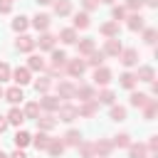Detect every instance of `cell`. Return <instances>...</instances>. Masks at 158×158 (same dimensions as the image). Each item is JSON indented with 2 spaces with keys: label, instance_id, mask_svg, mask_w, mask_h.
I'll list each match as a JSON object with an SVG mask.
<instances>
[{
  "label": "cell",
  "instance_id": "cell-1",
  "mask_svg": "<svg viewBox=\"0 0 158 158\" xmlns=\"http://www.w3.org/2000/svg\"><path fill=\"white\" fill-rule=\"evenodd\" d=\"M64 67H67V74H69V77H81V74L86 72V62L79 59V57H77V59H67Z\"/></svg>",
  "mask_w": 158,
  "mask_h": 158
},
{
  "label": "cell",
  "instance_id": "cell-2",
  "mask_svg": "<svg viewBox=\"0 0 158 158\" xmlns=\"http://www.w3.org/2000/svg\"><path fill=\"white\" fill-rule=\"evenodd\" d=\"M121 49H123V44H121V40H118V37H109L101 52H104L106 57H118V54H121Z\"/></svg>",
  "mask_w": 158,
  "mask_h": 158
},
{
  "label": "cell",
  "instance_id": "cell-3",
  "mask_svg": "<svg viewBox=\"0 0 158 158\" xmlns=\"http://www.w3.org/2000/svg\"><path fill=\"white\" fill-rule=\"evenodd\" d=\"M74 94H77V86H74L72 81H59V84H57V99L69 101V99H74Z\"/></svg>",
  "mask_w": 158,
  "mask_h": 158
},
{
  "label": "cell",
  "instance_id": "cell-4",
  "mask_svg": "<svg viewBox=\"0 0 158 158\" xmlns=\"http://www.w3.org/2000/svg\"><path fill=\"white\" fill-rule=\"evenodd\" d=\"M59 121H64V123H72L74 118H79V114H77V106H72V104H59Z\"/></svg>",
  "mask_w": 158,
  "mask_h": 158
},
{
  "label": "cell",
  "instance_id": "cell-5",
  "mask_svg": "<svg viewBox=\"0 0 158 158\" xmlns=\"http://www.w3.org/2000/svg\"><path fill=\"white\" fill-rule=\"evenodd\" d=\"M12 81H15L17 86H25V84H30V81H32V74H30V69H27V67H17V69L12 72Z\"/></svg>",
  "mask_w": 158,
  "mask_h": 158
},
{
  "label": "cell",
  "instance_id": "cell-6",
  "mask_svg": "<svg viewBox=\"0 0 158 158\" xmlns=\"http://www.w3.org/2000/svg\"><path fill=\"white\" fill-rule=\"evenodd\" d=\"M109 81H111V69L96 67V69H94V84H96V86H106Z\"/></svg>",
  "mask_w": 158,
  "mask_h": 158
},
{
  "label": "cell",
  "instance_id": "cell-7",
  "mask_svg": "<svg viewBox=\"0 0 158 158\" xmlns=\"http://www.w3.org/2000/svg\"><path fill=\"white\" fill-rule=\"evenodd\" d=\"M126 20H128V30H131V32H138V30L146 27V17H143L141 12H131Z\"/></svg>",
  "mask_w": 158,
  "mask_h": 158
},
{
  "label": "cell",
  "instance_id": "cell-8",
  "mask_svg": "<svg viewBox=\"0 0 158 158\" xmlns=\"http://www.w3.org/2000/svg\"><path fill=\"white\" fill-rule=\"evenodd\" d=\"M54 40H57L54 35H49V32H42V35H40V40H35V47L52 52V49H54Z\"/></svg>",
  "mask_w": 158,
  "mask_h": 158
},
{
  "label": "cell",
  "instance_id": "cell-9",
  "mask_svg": "<svg viewBox=\"0 0 158 158\" xmlns=\"http://www.w3.org/2000/svg\"><path fill=\"white\" fill-rule=\"evenodd\" d=\"M118 59H121V64H123V67H133V64L138 62V52H136L133 47H128V49H121Z\"/></svg>",
  "mask_w": 158,
  "mask_h": 158
},
{
  "label": "cell",
  "instance_id": "cell-10",
  "mask_svg": "<svg viewBox=\"0 0 158 158\" xmlns=\"http://www.w3.org/2000/svg\"><path fill=\"white\" fill-rule=\"evenodd\" d=\"M94 151H96V156H99V158H109V153L114 151V143H111V141H106V138H99V141L94 143Z\"/></svg>",
  "mask_w": 158,
  "mask_h": 158
},
{
  "label": "cell",
  "instance_id": "cell-11",
  "mask_svg": "<svg viewBox=\"0 0 158 158\" xmlns=\"http://www.w3.org/2000/svg\"><path fill=\"white\" fill-rule=\"evenodd\" d=\"M15 47H17V52H32L35 49V40L30 35H20L15 40Z\"/></svg>",
  "mask_w": 158,
  "mask_h": 158
},
{
  "label": "cell",
  "instance_id": "cell-12",
  "mask_svg": "<svg viewBox=\"0 0 158 158\" xmlns=\"http://www.w3.org/2000/svg\"><path fill=\"white\" fill-rule=\"evenodd\" d=\"M74 96H79L81 101H96V91H94V86H89V84L77 86V94H74Z\"/></svg>",
  "mask_w": 158,
  "mask_h": 158
},
{
  "label": "cell",
  "instance_id": "cell-13",
  "mask_svg": "<svg viewBox=\"0 0 158 158\" xmlns=\"http://www.w3.org/2000/svg\"><path fill=\"white\" fill-rule=\"evenodd\" d=\"M37 104H40V109H44V111H57V109H59V99H57V96H49V94H42V99H40Z\"/></svg>",
  "mask_w": 158,
  "mask_h": 158
},
{
  "label": "cell",
  "instance_id": "cell-14",
  "mask_svg": "<svg viewBox=\"0 0 158 158\" xmlns=\"http://www.w3.org/2000/svg\"><path fill=\"white\" fill-rule=\"evenodd\" d=\"M96 111H99V104H96V101H81V106L77 109V114L84 116V118H91Z\"/></svg>",
  "mask_w": 158,
  "mask_h": 158
},
{
  "label": "cell",
  "instance_id": "cell-15",
  "mask_svg": "<svg viewBox=\"0 0 158 158\" xmlns=\"http://www.w3.org/2000/svg\"><path fill=\"white\" fill-rule=\"evenodd\" d=\"M5 101H10V104H20L22 99H25V94H22V86H10L5 94Z\"/></svg>",
  "mask_w": 158,
  "mask_h": 158
},
{
  "label": "cell",
  "instance_id": "cell-16",
  "mask_svg": "<svg viewBox=\"0 0 158 158\" xmlns=\"http://www.w3.org/2000/svg\"><path fill=\"white\" fill-rule=\"evenodd\" d=\"M99 32L109 40V37H118V22H114V20H109V22H104L101 27H99Z\"/></svg>",
  "mask_w": 158,
  "mask_h": 158
},
{
  "label": "cell",
  "instance_id": "cell-17",
  "mask_svg": "<svg viewBox=\"0 0 158 158\" xmlns=\"http://www.w3.org/2000/svg\"><path fill=\"white\" fill-rule=\"evenodd\" d=\"M96 49V44H94V40L91 37H86V40H81V42H77V52H79V57H86V54H91Z\"/></svg>",
  "mask_w": 158,
  "mask_h": 158
},
{
  "label": "cell",
  "instance_id": "cell-18",
  "mask_svg": "<svg viewBox=\"0 0 158 158\" xmlns=\"http://www.w3.org/2000/svg\"><path fill=\"white\" fill-rule=\"evenodd\" d=\"M86 57H89V59H84V62H86V67H94V69H96V67H104L106 54H104L101 49H99V52L94 49V52H91V54H86Z\"/></svg>",
  "mask_w": 158,
  "mask_h": 158
},
{
  "label": "cell",
  "instance_id": "cell-19",
  "mask_svg": "<svg viewBox=\"0 0 158 158\" xmlns=\"http://www.w3.org/2000/svg\"><path fill=\"white\" fill-rule=\"evenodd\" d=\"M148 99H151L148 94H143V91H133V94H131V99H128V104H131V106H136V109H143V106L148 104Z\"/></svg>",
  "mask_w": 158,
  "mask_h": 158
},
{
  "label": "cell",
  "instance_id": "cell-20",
  "mask_svg": "<svg viewBox=\"0 0 158 158\" xmlns=\"http://www.w3.org/2000/svg\"><path fill=\"white\" fill-rule=\"evenodd\" d=\"M5 118H7V123H12V126H22V121H25V114H22L17 106H12V109L7 111V116H5Z\"/></svg>",
  "mask_w": 158,
  "mask_h": 158
},
{
  "label": "cell",
  "instance_id": "cell-21",
  "mask_svg": "<svg viewBox=\"0 0 158 158\" xmlns=\"http://www.w3.org/2000/svg\"><path fill=\"white\" fill-rule=\"evenodd\" d=\"M54 126H57V118L54 116H49V114L47 116H37V128L40 131H52Z\"/></svg>",
  "mask_w": 158,
  "mask_h": 158
},
{
  "label": "cell",
  "instance_id": "cell-22",
  "mask_svg": "<svg viewBox=\"0 0 158 158\" xmlns=\"http://www.w3.org/2000/svg\"><path fill=\"white\" fill-rule=\"evenodd\" d=\"M49 136H47V131H40L37 136H32V143H35V148L37 151H47V146H49Z\"/></svg>",
  "mask_w": 158,
  "mask_h": 158
},
{
  "label": "cell",
  "instance_id": "cell-23",
  "mask_svg": "<svg viewBox=\"0 0 158 158\" xmlns=\"http://www.w3.org/2000/svg\"><path fill=\"white\" fill-rule=\"evenodd\" d=\"M52 5H54V15H59V17L72 12V0H54Z\"/></svg>",
  "mask_w": 158,
  "mask_h": 158
},
{
  "label": "cell",
  "instance_id": "cell-24",
  "mask_svg": "<svg viewBox=\"0 0 158 158\" xmlns=\"http://www.w3.org/2000/svg\"><path fill=\"white\" fill-rule=\"evenodd\" d=\"M32 25H35V30L44 32V30L49 27V15H44V12H37V15L32 17Z\"/></svg>",
  "mask_w": 158,
  "mask_h": 158
},
{
  "label": "cell",
  "instance_id": "cell-25",
  "mask_svg": "<svg viewBox=\"0 0 158 158\" xmlns=\"http://www.w3.org/2000/svg\"><path fill=\"white\" fill-rule=\"evenodd\" d=\"M62 143H64V146H79V143H81V133H79L77 128H72V131H67V133H64Z\"/></svg>",
  "mask_w": 158,
  "mask_h": 158
},
{
  "label": "cell",
  "instance_id": "cell-26",
  "mask_svg": "<svg viewBox=\"0 0 158 158\" xmlns=\"http://www.w3.org/2000/svg\"><path fill=\"white\" fill-rule=\"evenodd\" d=\"M47 64H44V59L40 57V54H30V62H27V69L30 72H42Z\"/></svg>",
  "mask_w": 158,
  "mask_h": 158
},
{
  "label": "cell",
  "instance_id": "cell-27",
  "mask_svg": "<svg viewBox=\"0 0 158 158\" xmlns=\"http://www.w3.org/2000/svg\"><path fill=\"white\" fill-rule=\"evenodd\" d=\"M136 79H138V81H153V79H156V72H153V67H138V72H136Z\"/></svg>",
  "mask_w": 158,
  "mask_h": 158
},
{
  "label": "cell",
  "instance_id": "cell-28",
  "mask_svg": "<svg viewBox=\"0 0 158 158\" xmlns=\"http://www.w3.org/2000/svg\"><path fill=\"white\" fill-rule=\"evenodd\" d=\"M136 81H138V79H136V74H133V72H123V74L118 77V84H121L123 89H133V86H136Z\"/></svg>",
  "mask_w": 158,
  "mask_h": 158
},
{
  "label": "cell",
  "instance_id": "cell-29",
  "mask_svg": "<svg viewBox=\"0 0 158 158\" xmlns=\"http://www.w3.org/2000/svg\"><path fill=\"white\" fill-rule=\"evenodd\" d=\"M156 114H158V101H156V99H148V104L143 106V118H146V121H153Z\"/></svg>",
  "mask_w": 158,
  "mask_h": 158
},
{
  "label": "cell",
  "instance_id": "cell-30",
  "mask_svg": "<svg viewBox=\"0 0 158 158\" xmlns=\"http://www.w3.org/2000/svg\"><path fill=\"white\" fill-rule=\"evenodd\" d=\"M64 148H67V146L62 143V138H52V141H49V146H47L49 156H54V158H57V156H62V153H64Z\"/></svg>",
  "mask_w": 158,
  "mask_h": 158
},
{
  "label": "cell",
  "instance_id": "cell-31",
  "mask_svg": "<svg viewBox=\"0 0 158 158\" xmlns=\"http://www.w3.org/2000/svg\"><path fill=\"white\" fill-rule=\"evenodd\" d=\"M146 153H148V148L143 143H131L128 146V158H146Z\"/></svg>",
  "mask_w": 158,
  "mask_h": 158
},
{
  "label": "cell",
  "instance_id": "cell-32",
  "mask_svg": "<svg viewBox=\"0 0 158 158\" xmlns=\"http://www.w3.org/2000/svg\"><path fill=\"white\" fill-rule=\"evenodd\" d=\"M59 40H62L64 44H74V42H77V30H74V27H64V30L59 32Z\"/></svg>",
  "mask_w": 158,
  "mask_h": 158
},
{
  "label": "cell",
  "instance_id": "cell-33",
  "mask_svg": "<svg viewBox=\"0 0 158 158\" xmlns=\"http://www.w3.org/2000/svg\"><path fill=\"white\" fill-rule=\"evenodd\" d=\"M77 148H79V156H81V158H94V156H96L94 143H89V141H81Z\"/></svg>",
  "mask_w": 158,
  "mask_h": 158
},
{
  "label": "cell",
  "instance_id": "cell-34",
  "mask_svg": "<svg viewBox=\"0 0 158 158\" xmlns=\"http://www.w3.org/2000/svg\"><path fill=\"white\" fill-rule=\"evenodd\" d=\"M89 27V12H77L74 15V30H86Z\"/></svg>",
  "mask_w": 158,
  "mask_h": 158
},
{
  "label": "cell",
  "instance_id": "cell-35",
  "mask_svg": "<svg viewBox=\"0 0 158 158\" xmlns=\"http://www.w3.org/2000/svg\"><path fill=\"white\" fill-rule=\"evenodd\" d=\"M30 27V22H27V17L25 15H17L15 20H12V30L15 32H20V35H25V30Z\"/></svg>",
  "mask_w": 158,
  "mask_h": 158
},
{
  "label": "cell",
  "instance_id": "cell-36",
  "mask_svg": "<svg viewBox=\"0 0 158 158\" xmlns=\"http://www.w3.org/2000/svg\"><path fill=\"white\" fill-rule=\"evenodd\" d=\"M49 86H52V77H40V79L35 81L37 94H47V91H49Z\"/></svg>",
  "mask_w": 158,
  "mask_h": 158
},
{
  "label": "cell",
  "instance_id": "cell-37",
  "mask_svg": "<svg viewBox=\"0 0 158 158\" xmlns=\"http://www.w3.org/2000/svg\"><path fill=\"white\" fill-rule=\"evenodd\" d=\"M114 99H116V94H114L111 89H104V91H99L96 104H109V106H114Z\"/></svg>",
  "mask_w": 158,
  "mask_h": 158
},
{
  "label": "cell",
  "instance_id": "cell-38",
  "mask_svg": "<svg viewBox=\"0 0 158 158\" xmlns=\"http://www.w3.org/2000/svg\"><path fill=\"white\" fill-rule=\"evenodd\" d=\"M25 118H35L37 121V116H40V104L37 101H30V104H25Z\"/></svg>",
  "mask_w": 158,
  "mask_h": 158
},
{
  "label": "cell",
  "instance_id": "cell-39",
  "mask_svg": "<svg viewBox=\"0 0 158 158\" xmlns=\"http://www.w3.org/2000/svg\"><path fill=\"white\" fill-rule=\"evenodd\" d=\"M32 143V136L27 133V131H17L15 133V146L17 148H25V146H30Z\"/></svg>",
  "mask_w": 158,
  "mask_h": 158
},
{
  "label": "cell",
  "instance_id": "cell-40",
  "mask_svg": "<svg viewBox=\"0 0 158 158\" xmlns=\"http://www.w3.org/2000/svg\"><path fill=\"white\" fill-rule=\"evenodd\" d=\"M111 143H114V146H118V148H128V146H131V136H128V133H118Z\"/></svg>",
  "mask_w": 158,
  "mask_h": 158
},
{
  "label": "cell",
  "instance_id": "cell-41",
  "mask_svg": "<svg viewBox=\"0 0 158 158\" xmlns=\"http://www.w3.org/2000/svg\"><path fill=\"white\" fill-rule=\"evenodd\" d=\"M114 121H123L126 118V109L123 106H111V114H109Z\"/></svg>",
  "mask_w": 158,
  "mask_h": 158
},
{
  "label": "cell",
  "instance_id": "cell-42",
  "mask_svg": "<svg viewBox=\"0 0 158 158\" xmlns=\"http://www.w3.org/2000/svg\"><path fill=\"white\" fill-rule=\"evenodd\" d=\"M7 79H12V69L7 62H0V81H7Z\"/></svg>",
  "mask_w": 158,
  "mask_h": 158
},
{
  "label": "cell",
  "instance_id": "cell-43",
  "mask_svg": "<svg viewBox=\"0 0 158 158\" xmlns=\"http://www.w3.org/2000/svg\"><path fill=\"white\" fill-rule=\"evenodd\" d=\"M111 17H114V22L123 20V17H126V7H123V5H114V10H111Z\"/></svg>",
  "mask_w": 158,
  "mask_h": 158
},
{
  "label": "cell",
  "instance_id": "cell-44",
  "mask_svg": "<svg viewBox=\"0 0 158 158\" xmlns=\"http://www.w3.org/2000/svg\"><path fill=\"white\" fill-rule=\"evenodd\" d=\"M156 37H158V32H156L153 27L143 30V42H146V44H153V42H156Z\"/></svg>",
  "mask_w": 158,
  "mask_h": 158
},
{
  "label": "cell",
  "instance_id": "cell-45",
  "mask_svg": "<svg viewBox=\"0 0 158 158\" xmlns=\"http://www.w3.org/2000/svg\"><path fill=\"white\" fill-rule=\"evenodd\" d=\"M126 10H131V12H141V7H143V0H126V5H123Z\"/></svg>",
  "mask_w": 158,
  "mask_h": 158
},
{
  "label": "cell",
  "instance_id": "cell-46",
  "mask_svg": "<svg viewBox=\"0 0 158 158\" xmlns=\"http://www.w3.org/2000/svg\"><path fill=\"white\" fill-rule=\"evenodd\" d=\"M81 5H84V12H91L99 7V0H81Z\"/></svg>",
  "mask_w": 158,
  "mask_h": 158
},
{
  "label": "cell",
  "instance_id": "cell-47",
  "mask_svg": "<svg viewBox=\"0 0 158 158\" xmlns=\"http://www.w3.org/2000/svg\"><path fill=\"white\" fill-rule=\"evenodd\" d=\"M151 153H158V136H151V141H148V146H146Z\"/></svg>",
  "mask_w": 158,
  "mask_h": 158
},
{
  "label": "cell",
  "instance_id": "cell-48",
  "mask_svg": "<svg viewBox=\"0 0 158 158\" xmlns=\"http://www.w3.org/2000/svg\"><path fill=\"white\" fill-rule=\"evenodd\" d=\"M12 10V2H5V0H0V15H7Z\"/></svg>",
  "mask_w": 158,
  "mask_h": 158
},
{
  "label": "cell",
  "instance_id": "cell-49",
  "mask_svg": "<svg viewBox=\"0 0 158 158\" xmlns=\"http://www.w3.org/2000/svg\"><path fill=\"white\" fill-rule=\"evenodd\" d=\"M10 158H27V153H25L22 148H15V151L10 153Z\"/></svg>",
  "mask_w": 158,
  "mask_h": 158
},
{
  "label": "cell",
  "instance_id": "cell-50",
  "mask_svg": "<svg viewBox=\"0 0 158 158\" xmlns=\"http://www.w3.org/2000/svg\"><path fill=\"white\" fill-rule=\"evenodd\" d=\"M5 128H7V118H5V116H0V133H2Z\"/></svg>",
  "mask_w": 158,
  "mask_h": 158
},
{
  "label": "cell",
  "instance_id": "cell-51",
  "mask_svg": "<svg viewBox=\"0 0 158 158\" xmlns=\"http://www.w3.org/2000/svg\"><path fill=\"white\" fill-rule=\"evenodd\" d=\"M151 94H158V81H156V79L151 81Z\"/></svg>",
  "mask_w": 158,
  "mask_h": 158
},
{
  "label": "cell",
  "instance_id": "cell-52",
  "mask_svg": "<svg viewBox=\"0 0 158 158\" xmlns=\"http://www.w3.org/2000/svg\"><path fill=\"white\" fill-rule=\"evenodd\" d=\"M143 5H151V7H158V0H143Z\"/></svg>",
  "mask_w": 158,
  "mask_h": 158
},
{
  "label": "cell",
  "instance_id": "cell-53",
  "mask_svg": "<svg viewBox=\"0 0 158 158\" xmlns=\"http://www.w3.org/2000/svg\"><path fill=\"white\" fill-rule=\"evenodd\" d=\"M35 2H37V5H52L54 0H35Z\"/></svg>",
  "mask_w": 158,
  "mask_h": 158
},
{
  "label": "cell",
  "instance_id": "cell-54",
  "mask_svg": "<svg viewBox=\"0 0 158 158\" xmlns=\"http://www.w3.org/2000/svg\"><path fill=\"white\" fill-rule=\"evenodd\" d=\"M99 2H106V5H111V2H116V0H99Z\"/></svg>",
  "mask_w": 158,
  "mask_h": 158
},
{
  "label": "cell",
  "instance_id": "cell-55",
  "mask_svg": "<svg viewBox=\"0 0 158 158\" xmlns=\"http://www.w3.org/2000/svg\"><path fill=\"white\" fill-rule=\"evenodd\" d=\"M0 158H10V156H7V153H2V151H0Z\"/></svg>",
  "mask_w": 158,
  "mask_h": 158
},
{
  "label": "cell",
  "instance_id": "cell-56",
  "mask_svg": "<svg viewBox=\"0 0 158 158\" xmlns=\"http://www.w3.org/2000/svg\"><path fill=\"white\" fill-rule=\"evenodd\" d=\"M2 94H5V91H2V86H0V99H2Z\"/></svg>",
  "mask_w": 158,
  "mask_h": 158
},
{
  "label": "cell",
  "instance_id": "cell-57",
  "mask_svg": "<svg viewBox=\"0 0 158 158\" xmlns=\"http://www.w3.org/2000/svg\"><path fill=\"white\" fill-rule=\"evenodd\" d=\"M151 158H158V153H153V156H151Z\"/></svg>",
  "mask_w": 158,
  "mask_h": 158
},
{
  "label": "cell",
  "instance_id": "cell-58",
  "mask_svg": "<svg viewBox=\"0 0 158 158\" xmlns=\"http://www.w3.org/2000/svg\"><path fill=\"white\" fill-rule=\"evenodd\" d=\"M5 2H12V0H5Z\"/></svg>",
  "mask_w": 158,
  "mask_h": 158
}]
</instances>
